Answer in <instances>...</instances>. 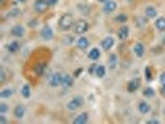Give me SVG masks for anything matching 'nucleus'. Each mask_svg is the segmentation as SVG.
<instances>
[{
  "label": "nucleus",
  "instance_id": "nucleus-11",
  "mask_svg": "<svg viewBox=\"0 0 165 124\" xmlns=\"http://www.w3.org/2000/svg\"><path fill=\"white\" fill-rule=\"evenodd\" d=\"M117 8V4L116 3V2L113 1H107L105 6L103 7V11H105V12H108V13H109V12H111L114 11L116 10Z\"/></svg>",
  "mask_w": 165,
  "mask_h": 124
},
{
  "label": "nucleus",
  "instance_id": "nucleus-1",
  "mask_svg": "<svg viewBox=\"0 0 165 124\" xmlns=\"http://www.w3.org/2000/svg\"><path fill=\"white\" fill-rule=\"evenodd\" d=\"M74 24V19L71 14H65L60 17L58 25L59 28L63 30H69Z\"/></svg>",
  "mask_w": 165,
  "mask_h": 124
},
{
  "label": "nucleus",
  "instance_id": "nucleus-7",
  "mask_svg": "<svg viewBox=\"0 0 165 124\" xmlns=\"http://www.w3.org/2000/svg\"><path fill=\"white\" fill-rule=\"evenodd\" d=\"M25 29L19 25H17V26L13 27V28L11 29V34L17 37H22L25 34Z\"/></svg>",
  "mask_w": 165,
  "mask_h": 124
},
{
  "label": "nucleus",
  "instance_id": "nucleus-25",
  "mask_svg": "<svg viewBox=\"0 0 165 124\" xmlns=\"http://www.w3.org/2000/svg\"><path fill=\"white\" fill-rule=\"evenodd\" d=\"M96 74L98 77L99 78H102L105 76V73H106V69L105 67L103 65H100L99 66H98L95 71Z\"/></svg>",
  "mask_w": 165,
  "mask_h": 124
},
{
  "label": "nucleus",
  "instance_id": "nucleus-14",
  "mask_svg": "<svg viewBox=\"0 0 165 124\" xmlns=\"http://www.w3.org/2000/svg\"><path fill=\"white\" fill-rule=\"evenodd\" d=\"M26 109L22 105H18L17 106L14 110V115L18 118V119H21L25 114Z\"/></svg>",
  "mask_w": 165,
  "mask_h": 124
},
{
  "label": "nucleus",
  "instance_id": "nucleus-38",
  "mask_svg": "<svg viewBox=\"0 0 165 124\" xmlns=\"http://www.w3.org/2000/svg\"><path fill=\"white\" fill-rule=\"evenodd\" d=\"M72 39V37L71 36H68V37H65V40H64V42L65 43H68V44L69 43H71L72 42V40H70V39Z\"/></svg>",
  "mask_w": 165,
  "mask_h": 124
},
{
  "label": "nucleus",
  "instance_id": "nucleus-4",
  "mask_svg": "<svg viewBox=\"0 0 165 124\" xmlns=\"http://www.w3.org/2000/svg\"><path fill=\"white\" fill-rule=\"evenodd\" d=\"M84 103V99L81 96H77L72 99L68 104V108L71 110H74L80 107Z\"/></svg>",
  "mask_w": 165,
  "mask_h": 124
},
{
  "label": "nucleus",
  "instance_id": "nucleus-26",
  "mask_svg": "<svg viewBox=\"0 0 165 124\" xmlns=\"http://www.w3.org/2000/svg\"><path fill=\"white\" fill-rule=\"evenodd\" d=\"M20 14H21V11L19 9H12L8 12L6 17L8 19H12L19 16Z\"/></svg>",
  "mask_w": 165,
  "mask_h": 124
},
{
  "label": "nucleus",
  "instance_id": "nucleus-10",
  "mask_svg": "<svg viewBox=\"0 0 165 124\" xmlns=\"http://www.w3.org/2000/svg\"><path fill=\"white\" fill-rule=\"evenodd\" d=\"M74 81L69 74H65L62 78L61 85L64 88H70L73 84Z\"/></svg>",
  "mask_w": 165,
  "mask_h": 124
},
{
  "label": "nucleus",
  "instance_id": "nucleus-33",
  "mask_svg": "<svg viewBox=\"0 0 165 124\" xmlns=\"http://www.w3.org/2000/svg\"><path fill=\"white\" fill-rule=\"evenodd\" d=\"M5 78H6L5 72L4 71L3 68H1V69H0V81H1V83H3L4 81Z\"/></svg>",
  "mask_w": 165,
  "mask_h": 124
},
{
  "label": "nucleus",
  "instance_id": "nucleus-13",
  "mask_svg": "<svg viewBox=\"0 0 165 124\" xmlns=\"http://www.w3.org/2000/svg\"><path fill=\"white\" fill-rule=\"evenodd\" d=\"M129 33V29L127 26H123L118 31V37L121 40H125L127 38Z\"/></svg>",
  "mask_w": 165,
  "mask_h": 124
},
{
  "label": "nucleus",
  "instance_id": "nucleus-15",
  "mask_svg": "<svg viewBox=\"0 0 165 124\" xmlns=\"http://www.w3.org/2000/svg\"><path fill=\"white\" fill-rule=\"evenodd\" d=\"M100 57V52L98 48H94L90 50L89 54V58L91 60H96Z\"/></svg>",
  "mask_w": 165,
  "mask_h": 124
},
{
  "label": "nucleus",
  "instance_id": "nucleus-43",
  "mask_svg": "<svg viewBox=\"0 0 165 124\" xmlns=\"http://www.w3.org/2000/svg\"><path fill=\"white\" fill-rule=\"evenodd\" d=\"M19 1L21 2H24V1H26V0H19Z\"/></svg>",
  "mask_w": 165,
  "mask_h": 124
},
{
  "label": "nucleus",
  "instance_id": "nucleus-39",
  "mask_svg": "<svg viewBox=\"0 0 165 124\" xmlns=\"http://www.w3.org/2000/svg\"><path fill=\"white\" fill-rule=\"evenodd\" d=\"M146 123H150V124H158V123H160V122H159L158 120H150L149 121H148L147 122H146Z\"/></svg>",
  "mask_w": 165,
  "mask_h": 124
},
{
  "label": "nucleus",
  "instance_id": "nucleus-5",
  "mask_svg": "<svg viewBox=\"0 0 165 124\" xmlns=\"http://www.w3.org/2000/svg\"><path fill=\"white\" fill-rule=\"evenodd\" d=\"M41 36L43 39L45 40H51L53 37V32L52 29L48 25H46L42 28L41 30Z\"/></svg>",
  "mask_w": 165,
  "mask_h": 124
},
{
  "label": "nucleus",
  "instance_id": "nucleus-18",
  "mask_svg": "<svg viewBox=\"0 0 165 124\" xmlns=\"http://www.w3.org/2000/svg\"><path fill=\"white\" fill-rule=\"evenodd\" d=\"M134 50L138 57H142L144 53V47L142 43H137L134 47Z\"/></svg>",
  "mask_w": 165,
  "mask_h": 124
},
{
  "label": "nucleus",
  "instance_id": "nucleus-41",
  "mask_svg": "<svg viewBox=\"0 0 165 124\" xmlns=\"http://www.w3.org/2000/svg\"><path fill=\"white\" fill-rule=\"evenodd\" d=\"M161 92L164 95H165V84L163 85V88H162V89H161Z\"/></svg>",
  "mask_w": 165,
  "mask_h": 124
},
{
  "label": "nucleus",
  "instance_id": "nucleus-17",
  "mask_svg": "<svg viewBox=\"0 0 165 124\" xmlns=\"http://www.w3.org/2000/svg\"><path fill=\"white\" fill-rule=\"evenodd\" d=\"M155 26L156 29L160 31L165 30V17H160L157 19L155 22Z\"/></svg>",
  "mask_w": 165,
  "mask_h": 124
},
{
  "label": "nucleus",
  "instance_id": "nucleus-24",
  "mask_svg": "<svg viewBox=\"0 0 165 124\" xmlns=\"http://www.w3.org/2000/svg\"><path fill=\"white\" fill-rule=\"evenodd\" d=\"M45 70V65L43 63H39L35 66L34 71L36 73V75L41 76L44 73Z\"/></svg>",
  "mask_w": 165,
  "mask_h": 124
},
{
  "label": "nucleus",
  "instance_id": "nucleus-12",
  "mask_svg": "<svg viewBox=\"0 0 165 124\" xmlns=\"http://www.w3.org/2000/svg\"><path fill=\"white\" fill-rule=\"evenodd\" d=\"M88 120V114L86 112H84L78 115L74 120L73 121L74 124H84Z\"/></svg>",
  "mask_w": 165,
  "mask_h": 124
},
{
  "label": "nucleus",
  "instance_id": "nucleus-16",
  "mask_svg": "<svg viewBox=\"0 0 165 124\" xmlns=\"http://www.w3.org/2000/svg\"><path fill=\"white\" fill-rule=\"evenodd\" d=\"M89 45V42L88 39L85 37H82L77 41V46L81 49L87 48Z\"/></svg>",
  "mask_w": 165,
  "mask_h": 124
},
{
  "label": "nucleus",
  "instance_id": "nucleus-44",
  "mask_svg": "<svg viewBox=\"0 0 165 124\" xmlns=\"http://www.w3.org/2000/svg\"><path fill=\"white\" fill-rule=\"evenodd\" d=\"M163 42H164V43H165V37H164V39H163Z\"/></svg>",
  "mask_w": 165,
  "mask_h": 124
},
{
  "label": "nucleus",
  "instance_id": "nucleus-35",
  "mask_svg": "<svg viewBox=\"0 0 165 124\" xmlns=\"http://www.w3.org/2000/svg\"><path fill=\"white\" fill-rule=\"evenodd\" d=\"M7 123V120L6 119L5 117L3 115L0 116V123L1 124H5Z\"/></svg>",
  "mask_w": 165,
  "mask_h": 124
},
{
  "label": "nucleus",
  "instance_id": "nucleus-32",
  "mask_svg": "<svg viewBox=\"0 0 165 124\" xmlns=\"http://www.w3.org/2000/svg\"><path fill=\"white\" fill-rule=\"evenodd\" d=\"M8 110V105L6 104H0V112L1 113H5Z\"/></svg>",
  "mask_w": 165,
  "mask_h": 124
},
{
  "label": "nucleus",
  "instance_id": "nucleus-37",
  "mask_svg": "<svg viewBox=\"0 0 165 124\" xmlns=\"http://www.w3.org/2000/svg\"><path fill=\"white\" fill-rule=\"evenodd\" d=\"M82 72V68H79L77 69L75 72H74V74L76 77H77L79 75H80V74Z\"/></svg>",
  "mask_w": 165,
  "mask_h": 124
},
{
  "label": "nucleus",
  "instance_id": "nucleus-36",
  "mask_svg": "<svg viewBox=\"0 0 165 124\" xmlns=\"http://www.w3.org/2000/svg\"><path fill=\"white\" fill-rule=\"evenodd\" d=\"M160 81L161 84L163 85L165 84V72L163 73L160 76Z\"/></svg>",
  "mask_w": 165,
  "mask_h": 124
},
{
  "label": "nucleus",
  "instance_id": "nucleus-8",
  "mask_svg": "<svg viewBox=\"0 0 165 124\" xmlns=\"http://www.w3.org/2000/svg\"><path fill=\"white\" fill-rule=\"evenodd\" d=\"M140 84V79L135 78L129 83L127 86V91L130 92H133L136 91Z\"/></svg>",
  "mask_w": 165,
  "mask_h": 124
},
{
  "label": "nucleus",
  "instance_id": "nucleus-20",
  "mask_svg": "<svg viewBox=\"0 0 165 124\" xmlns=\"http://www.w3.org/2000/svg\"><path fill=\"white\" fill-rule=\"evenodd\" d=\"M145 14L149 17L154 18L157 15V12L154 7H152V6H149V7H147L146 8Z\"/></svg>",
  "mask_w": 165,
  "mask_h": 124
},
{
  "label": "nucleus",
  "instance_id": "nucleus-22",
  "mask_svg": "<svg viewBox=\"0 0 165 124\" xmlns=\"http://www.w3.org/2000/svg\"><path fill=\"white\" fill-rule=\"evenodd\" d=\"M19 48H20V45L19 44V43L16 41H14L10 43V44L8 45V50L9 52L14 53L16 52L19 49Z\"/></svg>",
  "mask_w": 165,
  "mask_h": 124
},
{
  "label": "nucleus",
  "instance_id": "nucleus-2",
  "mask_svg": "<svg viewBox=\"0 0 165 124\" xmlns=\"http://www.w3.org/2000/svg\"><path fill=\"white\" fill-rule=\"evenodd\" d=\"M49 6L48 0H36L34 4V9L39 13H43L48 10Z\"/></svg>",
  "mask_w": 165,
  "mask_h": 124
},
{
  "label": "nucleus",
  "instance_id": "nucleus-30",
  "mask_svg": "<svg viewBox=\"0 0 165 124\" xmlns=\"http://www.w3.org/2000/svg\"><path fill=\"white\" fill-rule=\"evenodd\" d=\"M127 20V17L124 14H119L116 17V21L119 22H124Z\"/></svg>",
  "mask_w": 165,
  "mask_h": 124
},
{
  "label": "nucleus",
  "instance_id": "nucleus-28",
  "mask_svg": "<svg viewBox=\"0 0 165 124\" xmlns=\"http://www.w3.org/2000/svg\"><path fill=\"white\" fill-rule=\"evenodd\" d=\"M143 94L146 97H152V96H154L155 95V91L151 88H146L143 91Z\"/></svg>",
  "mask_w": 165,
  "mask_h": 124
},
{
  "label": "nucleus",
  "instance_id": "nucleus-31",
  "mask_svg": "<svg viewBox=\"0 0 165 124\" xmlns=\"http://www.w3.org/2000/svg\"><path fill=\"white\" fill-rule=\"evenodd\" d=\"M39 22L36 19H33L28 22V26L31 28H35L38 26Z\"/></svg>",
  "mask_w": 165,
  "mask_h": 124
},
{
  "label": "nucleus",
  "instance_id": "nucleus-23",
  "mask_svg": "<svg viewBox=\"0 0 165 124\" xmlns=\"http://www.w3.org/2000/svg\"><path fill=\"white\" fill-rule=\"evenodd\" d=\"M22 95L24 98H29L30 96V88L28 84H25L21 90Z\"/></svg>",
  "mask_w": 165,
  "mask_h": 124
},
{
  "label": "nucleus",
  "instance_id": "nucleus-42",
  "mask_svg": "<svg viewBox=\"0 0 165 124\" xmlns=\"http://www.w3.org/2000/svg\"><path fill=\"white\" fill-rule=\"evenodd\" d=\"M98 1H100V2H101V3H103V2H105V1H106L107 0H98Z\"/></svg>",
  "mask_w": 165,
  "mask_h": 124
},
{
  "label": "nucleus",
  "instance_id": "nucleus-40",
  "mask_svg": "<svg viewBox=\"0 0 165 124\" xmlns=\"http://www.w3.org/2000/svg\"><path fill=\"white\" fill-rule=\"evenodd\" d=\"M58 1V0H48V2L50 4V6H53L54 4H56Z\"/></svg>",
  "mask_w": 165,
  "mask_h": 124
},
{
  "label": "nucleus",
  "instance_id": "nucleus-34",
  "mask_svg": "<svg viewBox=\"0 0 165 124\" xmlns=\"http://www.w3.org/2000/svg\"><path fill=\"white\" fill-rule=\"evenodd\" d=\"M96 65L95 64H93L92 65H91L90 68H89V73H93L95 71H96Z\"/></svg>",
  "mask_w": 165,
  "mask_h": 124
},
{
  "label": "nucleus",
  "instance_id": "nucleus-19",
  "mask_svg": "<svg viewBox=\"0 0 165 124\" xmlns=\"http://www.w3.org/2000/svg\"><path fill=\"white\" fill-rule=\"evenodd\" d=\"M117 62L118 58L116 55L115 54H112L110 55L108 61V65L111 69H114V68H115L116 66L117 65Z\"/></svg>",
  "mask_w": 165,
  "mask_h": 124
},
{
  "label": "nucleus",
  "instance_id": "nucleus-3",
  "mask_svg": "<svg viewBox=\"0 0 165 124\" xmlns=\"http://www.w3.org/2000/svg\"><path fill=\"white\" fill-rule=\"evenodd\" d=\"M88 27L89 25L86 21L83 19L79 20L75 25V32L77 34H82L87 30Z\"/></svg>",
  "mask_w": 165,
  "mask_h": 124
},
{
  "label": "nucleus",
  "instance_id": "nucleus-27",
  "mask_svg": "<svg viewBox=\"0 0 165 124\" xmlns=\"http://www.w3.org/2000/svg\"><path fill=\"white\" fill-rule=\"evenodd\" d=\"M13 94V91L10 89H6L1 92L0 97L2 99H7L11 97Z\"/></svg>",
  "mask_w": 165,
  "mask_h": 124
},
{
  "label": "nucleus",
  "instance_id": "nucleus-6",
  "mask_svg": "<svg viewBox=\"0 0 165 124\" xmlns=\"http://www.w3.org/2000/svg\"><path fill=\"white\" fill-rule=\"evenodd\" d=\"M114 44V40L111 37H107L101 42V47L105 50H109L111 49Z\"/></svg>",
  "mask_w": 165,
  "mask_h": 124
},
{
  "label": "nucleus",
  "instance_id": "nucleus-9",
  "mask_svg": "<svg viewBox=\"0 0 165 124\" xmlns=\"http://www.w3.org/2000/svg\"><path fill=\"white\" fill-rule=\"evenodd\" d=\"M62 78L63 76H61V74L56 73L54 74L53 75L51 76L50 83L51 86L53 87H56L59 86V84H61V81H62Z\"/></svg>",
  "mask_w": 165,
  "mask_h": 124
},
{
  "label": "nucleus",
  "instance_id": "nucleus-29",
  "mask_svg": "<svg viewBox=\"0 0 165 124\" xmlns=\"http://www.w3.org/2000/svg\"><path fill=\"white\" fill-rule=\"evenodd\" d=\"M145 76L146 78V79L150 81L152 79V73L151 71V69L150 67L146 66L145 69Z\"/></svg>",
  "mask_w": 165,
  "mask_h": 124
},
{
  "label": "nucleus",
  "instance_id": "nucleus-21",
  "mask_svg": "<svg viewBox=\"0 0 165 124\" xmlns=\"http://www.w3.org/2000/svg\"><path fill=\"white\" fill-rule=\"evenodd\" d=\"M139 110L141 113L146 114L150 111V106L147 103H146L145 102H142L139 104Z\"/></svg>",
  "mask_w": 165,
  "mask_h": 124
}]
</instances>
